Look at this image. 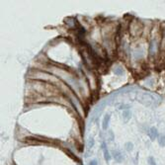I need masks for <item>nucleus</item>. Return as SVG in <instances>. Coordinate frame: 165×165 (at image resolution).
<instances>
[{"label": "nucleus", "instance_id": "nucleus-1", "mask_svg": "<svg viewBox=\"0 0 165 165\" xmlns=\"http://www.w3.org/2000/svg\"><path fill=\"white\" fill-rule=\"evenodd\" d=\"M137 100L139 102H141L143 104L146 105V106H150L152 104L157 103L155 97H153L152 94H149V93H138L137 94Z\"/></svg>", "mask_w": 165, "mask_h": 165}, {"label": "nucleus", "instance_id": "nucleus-2", "mask_svg": "<svg viewBox=\"0 0 165 165\" xmlns=\"http://www.w3.org/2000/svg\"><path fill=\"white\" fill-rule=\"evenodd\" d=\"M113 157H114V159H115L118 163H121V162L124 160V156H123V154L121 153V151H119V150L113 151Z\"/></svg>", "mask_w": 165, "mask_h": 165}, {"label": "nucleus", "instance_id": "nucleus-3", "mask_svg": "<svg viewBox=\"0 0 165 165\" xmlns=\"http://www.w3.org/2000/svg\"><path fill=\"white\" fill-rule=\"evenodd\" d=\"M110 119H111V116L109 114H107V115L104 116V119H103V122H102V128H103V130H107L109 128Z\"/></svg>", "mask_w": 165, "mask_h": 165}, {"label": "nucleus", "instance_id": "nucleus-4", "mask_svg": "<svg viewBox=\"0 0 165 165\" xmlns=\"http://www.w3.org/2000/svg\"><path fill=\"white\" fill-rule=\"evenodd\" d=\"M148 134H149L150 139H151V140H154V139L158 136V132H157V130H156L155 128H151V129L149 130Z\"/></svg>", "mask_w": 165, "mask_h": 165}, {"label": "nucleus", "instance_id": "nucleus-5", "mask_svg": "<svg viewBox=\"0 0 165 165\" xmlns=\"http://www.w3.org/2000/svg\"><path fill=\"white\" fill-rule=\"evenodd\" d=\"M102 144H103L102 147H103V150H104V157H105V159H106L107 161H110V160H111V154H110V152L108 151V149H107V147H106V143H103Z\"/></svg>", "mask_w": 165, "mask_h": 165}, {"label": "nucleus", "instance_id": "nucleus-6", "mask_svg": "<svg viewBox=\"0 0 165 165\" xmlns=\"http://www.w3.org/2000/svg\"><path fill=\"white\" fill-rule=\"evenodd\" d=\"M131 117H132V113H131V111H125L124 113H123V118H124V120H125V122H127V121H129L130 119H131Z\"/></svg>", "mask_w": 165, "mask_h": 165}, {"label": "nucleus", "instance_id": "nucleus-7", "mask_svg": "<svg viewBox=\"0 0 165 165\" xmlns=\"http://www.w3.org/2000/svg\"><path fill=\"white\" fill-rule=\"evenodd\" d=\"M158 143H159L160 146H165V134H162V135L159 136Z\"/></svg>", "mask_w": 165, "mask_h": 165}, {"label": "nucleus", "instance_id": "nucleus-8", "mask_svg": "<svg viewBox=\"0 0 165 165\" xmlns=\"http://www.w3.org/2000/svg\"><path fill=\"white\" fill-rule=\"evenodd\" d=\"M125 148L127 151H132L133 149V144L132 143H127L126 145H125Z\"/></svg>", "mask_w": 165, "mask_h": 165}, {"label": "nucleus", "instance_id": "nucleus-9", "mask_svg": "<svg viewBox=\"0 0 165 165\" xmlns=\"http://www.w3.org/2000/svg\"><path fill=\"white\" fill-rule=\"evenodd\" d=\"M93 145H94V139L92 137H90L88 139V141H87V147H88V149H91L93 147Z\"/></svg>", "mask_w": 165, "mask_h": 165}, {"label": "nucleus", "instance_id": "nucleus-10", "mask_svg": "<svg viewBox=\"0 0 165 165\" xmlns=\"http://www.w3.org/2000/svg\"><path fill=\"white\" fill-rule=\"evenodd\" d=\"M148 164L149 165H156V163H155V160H154V158L153 157H148Z\"/></svg>", "mask_w": 165, "mask_h": 165}, {"label": "nucleus", "instance_id": "nucleus-11", "mask_svg": "<svg viewBox=\"0 0 165 165\" xmlns=\"http://www.w3.org/2000/svg\"><path fill=\"white\" fill-rule=\"evenodd\" d=\"M115 72H116L117 74H119V75H120V74H122V73H123V70H122V68H121V67H118V68H116V69H115Z\"/></svg>", "mask_w": 165, "mask_h": 165}, {"label": "nucleus", "instance_id": "nucleus-12", "mask_svg": "<svg viewBox=\"0 0 165 165\" xmlns=\"http://www.w3.org/2000/svg\"><path fill=\"white\" fill-rule=\"evenodd\" d=\"M89 165H98V162H97L96 159H93V160H91L89 162Z\"/></svg>", "mask_w": 165, "mask_h": 165}]
</instances>
